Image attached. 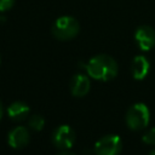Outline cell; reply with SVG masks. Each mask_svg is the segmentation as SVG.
<instances>
[{
    "label": "cell",
    "instance_id": "obj_1",
    "mask_svg": "<svg viewBox=\"0 0 155 155\" xmlns=\"http://www.w3.org/2000/svg\"><path fill=\"white\" fill-rule=\"evenodd\" d=\"M82 67L86 69L91 78L102 81L113 80L117 75L119 70L116 61L108 54H97L92 57L88 63H82Z\"/></svg>",
    "mask_w": 155,
    "mask_h": 155
},
{
    "label": "cell",
    "instance_id": "obj_2",
    "mask_svg": "<svg viewBox=\"0 0 155 155\" xmlns=\"http://www.w3.org/2000/svg\"><path fill=\"white\" fill-rule=\"evenodd\" d=\"M80 31L79 22L70 16H62L56 19L52 25V35L62 41L70 40L75 38Z\"/></svg>",
    "mask_w": 155,
    "mask_h": 155
},
{
    "label": "cell",
    "instance_id": "obj_3",
    "mask_svg": "<svg viewBox=\"0 0 155 155\" xmlns=\"http://www.w3.org/2000/svg\"><path fill=\"white\" fill-rule=\"evenodd\" d=\"M150 120V111L144 103L133 104L126 113V124L128 128L139 131L148 126Z\"/></svg>",
    "mask_w": 155,
    "mask_h": 155
},
{
    "label": "cell",
    "instance_id": "obj_4",
    "mask_svg": "<svg viewBox=\"0 0 155 155\" xmlns=\"http://www.w3.org/2000/svg\"><path fill=\"white\" fill-rule=\"evenodd\" d=\"M121 149L122 142L117 134H107L94 144L96 155H119Z\"/></svg>",
    "mask_w": 155,
    "mask_h": 155
},
{
    "label": "cell",
    "instance_id": "obj_5",
    "mask_svg": "<svg viewBox=\"0 0 155 155\" xmlns=\"http://www.w3.org/2000/svg\"><path fill=\"white\" fill-rule=\"evenodd\" d=\"M52 142L58 149L67 150L75 142V132L69 125H61L53 131Z\"/></svg>",
    "mask_w": 155,
    "mask_h": 155
},
{
    "label": "cell",
    "instance_id": "obj_6",
    "mask_svg": "<svg viewBox=\"0 0 155 155\" xmlns=\"http://www.w3.org/2000/svg\"><path fill=\"white\" fill-rule=\"evenodd\" d=\"M134 39L140 50L149 51L155 46V30L149 25H140L134 33Z\"/></svg>",
    "mask_w": 155,
    "mask_h": 155
},
{
    "label": "cell",
    "instance_id": "obj_7",
    "mask_svg": "<svg viewBox=\"0 0 155 155\" xmlns=\"http://www.w3.org/2000/svg\"><path fill=\"white\" fill-rule=\"evenodd\" d=\"M29 139H30L29 132L24 126L15 127L13 130L10 131V133L7 136V142H8L10 147H12L15 149L24 148L25 145H28Z\"/></svg>",
    "mask_w": 155,
    "mask_h": 155
},
{
    "label": "cell",
    "instance_id": "obj_8",
    "mask_svg": "<svg viewBox=\"0 0 155 155\" xmlns=\"http://www.w3.org/2000/svg\"><path fill=\"white\" fill-rule=\"evenodd\" d=\"M90 86H91V82L86 75L76 74V75H74V78L71 79V82H70L71 94L75 97H84L88 93Z\"/></svg>",
    "mask_w": 155,
    "mask_h": 155
},
{
    "label": "cell",
    "instance_id": "obj_9",
    "mask_svg": "<svg viewBox=\"0 0 155 155\" xmlns=\"http://www.w3.org/2000/svg\"><path fill=\"white\" fill-rule=\"evenodd\" d=\"M132 75L136 80H142L144 79L150 69V63L145 56H136L132 61Z\"/></svg>",
    "mask_w": 155,
    "mask_h": 155
},
{
    "label": "cell",
    "instance_id": "obj_10",
    "mask_svg": "<svg viewBox=\"0 0 155 155\" xmlns=\"http://www.w3.org/2000/svg\"><path fill=\"white\" fill-rule=\"evenodd\" d=\"M29 107L27 103L24 102H13L7 107V115L16 121H21L24 120L28 115H29Z\"/></svg>",
    "mask_w": 155,
    "mask_h": 155
},
{
    "label": "cell",
    "instance_id": "obj_11",
    "mask_svg": "<svg viewBox=\"0 0 155 155\" xmlns=\"http://www.w3.org/2000/svg\"><path fill=\"white\" fill-rule=\"evenodd\" d=\"M28 124H29L30 128H33L34 131H41L44 128V126H45V120H44V117L41 115L34 114V115L30 116Z\"/></svg>",
    "mask_w": 155,
    "mask_h": 155
},
{
    "label": "cell",
    "instance_id": "obj_12",
    "mask_svg": "<svg viewBox=\"0 0 155 155\" xmlns=\"http://www.w3.org/2000/svg\"><path fill=\"white\" fill-rule=\"evenodd\" d=\"M142 140L147 144H151V145H155V127L154 128H150L147 133L143 134L142 137Z\"/></svg>",
    "mask_w": 155,
    "mask_h": 155
},
{
    "label": "cell",
    "instance_id": "obj_13",
    "mask_svg": "<svg viewBox=\"0 0 155 155\" xmlns=\"http://www.w3.org/2000/svg\"><path fill=\"white\" fill-rule=\"evenodd\" d=\"M15 5V0H0V12L8 11Z\"/></svg>",
    "mask_w": 155,
    "mask_h": 155
},
{
    "label": "cell",
    "instance_id": "obj_14",
    "mask_svg": "<svg viewBox=\"0 0 155 155\" xmlns=\"http://www.w3.org/2000/svg\"><path fill=\"white\" fill-rule=\"evenodd\" d=\"M57 155H76V154H74V153H70V151H67V150H63V151L58 153Z\"/></svg>",
    "mask_w": 155,
    "mask_h": 155
},
{
    "label": "cell",
    "instance_id": "obj_15",
    "mask_svg": "<svg viewBox=\"0 0 155 155\" xmlns=\"http://www.w3.org/2000/svg\"><path fill=\"white\" fill-rule=\"evenodd\" d=\"M2 114H4V108H2V104H1V102H0V120H1V117H2Z\"/></svg>",
    "mask_w": 155,
    "mask_h": 155
},
{
    "label": "cell",
    "instance_id": "obj_16",
    "mask_svg": "<svg viewBox=\"0 0 155 155\" xmlns=\"http://www.w3.org/2000/svg\"><path fill=\"white\" fill-rule=\"evenodd\" d=\"M149 155H155V149H154V150H151V151H150V154H149Z\"/></svg>",
    "mask_w": 155,
    "mask_h": 155
}]
</instances>
